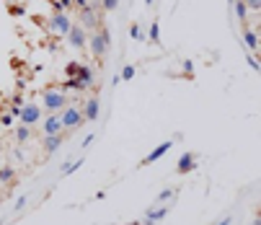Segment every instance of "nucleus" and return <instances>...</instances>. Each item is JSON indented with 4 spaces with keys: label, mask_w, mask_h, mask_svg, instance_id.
<instances>
[{
    "label": "nucleus",
    "mask_w": 261,
    "mask_h": 225,
    "mask_svg": "<svg viewBox=\"0 0 261 225\" xmlns=\"http://www.w3.org/2000/svg\"><path fill=\"white\" fill-rule=\"evenodd\" d=\"M88 47H91V55H93L96 60H103V57H106V52H109V47H111V34H109L106 26H98L96 31L88 34Z\"/></svg>",
    "instance_id": "f257e3e1"
},
{
    "label": "nucleus",
    "mask_w": 261,
    "mask_h": 225,
    "mask_svg": "<svg viewBox=\"0 0 261 225\" xmlns=\"http://www.w3.org/2000/svg\"><path fill=\"white\" fill-rule=\"evenodd\" d=\"M70 104V98L65 96L62 88H44L42 91V109L49 114H60V111Z\"/></svg>",
    "instance_id": "f03ea898"
},
{
    "label": "nucleus",
    "mask_w": 261,
    "mask_h": 225,
    "mask_svg": "<svg viewBox=\"0 0 261 225\" xmlns=\"http://www.w3.org/2000/svg\"><path fill=\"white\" fill-rule=\"evenodd\" d=\"M60 119H62L65 132H75V130H81V127L86 124L83 111H81V106H75V104H67V106L60 111Z\"/></svg>",
    "instance_id": "7ed1b4c3"
},
{
    "label": "nucleus",
    "mask_w": 261,
    "mask_h": 225,
    "mask_svg": "<svg viewBox=\"0 0 261 225\" xmlns=\"http://www.w3.org/2000/svg\"><path fill=\"white\" fill-rule=\"evenodd\" d=\"M42 111H44L42 104H23L21 111H18V119H21V124H26V127L34 130V124L42 122Z\"/></svg>",
    "instance_id": "20e7f679"
},
{
    "label": "nucleus",
    "mask_w": 261,
    "mask_h": 225,
    "mask_svg": "<svg viewBox=\"0 0 261 225\" xmlns=\"http://www.w3.org/2000/svg\"><path fill=\"white\" fill-rule=\"evenodd\" d=\"M67 42H70V47H75V49H83L86 44H88V31L75 21L70 26V31H67Z\"/></svg>",
    "instance_id": "39448f33"
},
{
    "label": "nucleus",
    "mask_w": 261,
    "mask_h": 225,
    "mask_svg": "<svg viewBox=\"0 0 261 225\" xmlns=\"http://www.w3.org/2000/svg\"><path fill=\"white\" fill-rule=\"evenodd\" d=\"M78 23H81L86 31H96V29L101 26V21H98V16H96V8H93V6H86V8H81Z\"/></svg>",
    "instance_id": "423d86ee"
},
{
    "label": "nucleus",
    "mask_w": 261,
    "mask_h": 225,
    "mask_svg": "<svg viewBox=\"0 0 261 225\" xmlns=\"http://www.w3.org/2000/svg\"><path fill=\"white\" fill-rule=\"evenodd\" d=\"M70 26H72V21L67 18V13H52V18H49V31H52V34L67 36Z\"/></svg>",
    "instance_id": "0eeeda50"
},
{
    "label": "nucleus",
    "mask_w": 261,
    "mask_h": 225,
    "mask_svg": "<svg viewBox=\"0 0 261 225\" xmlns=\"http://www.w3.org/2000/svg\"><path fill=\"white\" fill-rule=\"evenodd\" d=\"M81 111H83V119H86V122H96L98 114H101V101H98V96L83 101V104H81Z\"/></svg>",
    "instance_id": "6e6552de"
},
{
    "label": "nucleus",
    "mask_w": 261,
    "mask_h": 225,
    "mask_svg": "<svg viewBox=\"0 0 261 225\" xmlns=\"http://www.w3.org/2000/svg\"><path fill=\"white\" fill-rule=\"evenodd\" d=\"M42 132L44 135H65V127H62L60 114H47L42 119Z\"/></svg>",
    "instance_id": "1a4fd4ad"
},
{
    "label": "nucleus",
    "mask_w": 261,
    "mask_h": 225,
    "mask_svg": "<svg viewBox=\"0 0 261 225\" xmlns=\"http://www.w3.org/2000/svg\"><path fill=\"white\" fill-rule=\"evenodd\" d=\"M171 147H173V142H171V140H166V142H161L158 147H153V150H150V153H147V156L142 158V163H140V166H150V163H155V161H161V158H163V156L168 153V150H171Z\"/></svg>",
    "instance_id": "9d476101"
},
{
    "label": "nucleus",
    "mask_w": 261,
    "mask_h": 225,
    "mask_svg": "<svg viewBox=\"0 0 261 225\" xmlns=\"http://www.w3.org/2000/svg\"><path fill=\"white\" fill-rule=\"evenodd\" d=\"M194 168H197V153H192V150H189V153H184V156L178 158V163H176V173L184 176V173H192Z\"/></svg>",
    "instance_id": "9b49d317"
},
{
    "label": "nucleus",
    "mask_w": 261,
    "mask_h": 225,
    "mask_svg": "<svg viewBox=\"0 0 261 225\" xmlns=\"http://www.w3.org/2000/svg\"><path fill=\"white\" fill-rule=\"evenodd\" d=\"M65 142V135H44V140H42V150L47 156H52V153H57L60 150V145Z\"/></svg>",
    "instance_id": "f8f14e48"
},
{
    "label": "nucleus",
    "mask_w": 261,
    "mask_h": 225,
    "mask_svg": "<svg viewBox=\"0 0 261 225\" xmlns=\"http://www.w3.org/2000/svg\"><path fill=\"white\" fill-rule=\"evenodd\" d=\"M166 215H168V207H161V210H158V207H150V210L145 212V220H142L140 225H153V222H161Z\"/></svg>",
    "instance_id": "ddd939ff"
},
{
    "label": "nucleus",
    "mask_w": 261,
    "mask_h": 225,
    "mask_svg": "<svg viewBox=\"0 0 261 225\" xmlns=\"http://www.w3.org/2000/svg\"><path fill=\"white\" fill-rule=\"evenodd\" d=\"M16 181V168L13 166H0V186H8Z\"/></svg>",
    "instance_id": "4468645a"
},
{
    "label": "nucleus",
    "mask_w": 261,
    "mask_h": 225,
    "mask_svg": "<svg viewBox=\"0 0 261 225\" xmlns=\"http://www.w3.org/2000/svg\"><path fill=\"white\" fill-rule=\"evenodd\" d=\"M243 42H246V47L251 49V55H256V49H258V36H256L253 29H246V31H243Z\"/></svg>",
    "instance_id": "2eb2a0df"
},
{
    "label": "nucleus",
    "mask_w": 261,
    "mask_h": 225,
    "mask_svg": "<svg viewBox=\"0 0 261 225\" xmlns=\"http://www.w3.org/2000/svg\"><path fill=\"white\" fill-rule=\"evenodd\" d=\"M75 78L88 88L91 83H93V72H91V67H83V65H78V72H75Z\"/></svg>",
    "instance_id": "dca6fc26"
},
{
    "label": "nucleus",
    "mask_w": 261,
    "mask_h": 225,
    "mask_svg": "<svg viewBox=\"0 0 261 225\" xmlns=\"http://www.w3.org/2000/svg\"><path fill=\"white\" fill-rule=\"evenodd\" d=\"M13 137H16V142H18V145H23V142L31 137V127H26V124H18V127H16V132H13Z\"/></svg>",
    "instance_id": "f3484780"
},
{
    "label": "nucleus",
    "mask_w": 261,
    "mask_h": 225,
    "mask_svg": "<svg viewBox=\"0 0 261 225\" xmlns=\"http://www.w3.org/2000/svg\"><path fill=\"white\" fill-rule=\"evenodd\" d=\"M129 36H132L135 42H147V34H145V29L140 23H132L129 26Z\"/></svg>",
    "instance_id": "a211bd4d"
},
{
    "label": "nucleus",
    "mask_w": 261,
    "mask_h": 225,
    "mask_svg": "<svg viewBox=\"0 0 261 225\" xmlns=\"http://www.w3.org/2000/svg\"><path fill=\"white\" fill-rule=\"evenodd\" d=\"M147 42H153V44L161 42V26H158V21L150 23V34H147Z\"/></svg>",
    "instance_id": "6ab92c4d"
},
{
    "label": "nucleus",
    "mask_w": 261,
    "mask_h": 225,
    "mask_svg": "<svg viewBox=\"0 0 261 225\" xmlns=\"http://www.w3.org/2000/svg\"><path fill=\"white\" fill-rule=\"evenodd\" d=\"M81 166H83V158H81V161H75V163H70V161H67V163H62V168H60V173H62V176H70L72 171H78Z\"/></svg>",
    "instance_id": "aec40b11"
},
{
    "label": "nucleus",
    "mask_w": 261,
    "mask_h": 225,
    "mask_svg": "<svg viewBox=\"0 0 261 225\" xmlns=\"http://www.w3.org/2000/svg\"><path fill=\"white\" fill-rule=\"evenodd\" d=\"M101 8H103V13H114L119 8V0H101Z\"/></svg>",
    "instance_id": "412c9836"
},
{
    "label": "nucleus",
    "mask_w": 261,
    "mask_h": 225,
    "mask_svg": "<svg viewBox=\"0 0 261 225\" xmlns=\"http://www.w3.org/2000/svg\"><path fill=\"white\" fill-rule=\"evenodd\" d=\"M236 13H238V18H241V21H246V13H248V8H246V3H243V0H236Z\"/></svg>",
    "instance_id": "4be33fe9"
},
{
    "label": "nucleus",
    "mask_w": 261,
    "mask_h": 225,
    "mask_svg": "<svg viewBox=\"0 0 261 225\" xmlns=\"http://www.w3.org/2000/svg\"><path fill=\"white\" fill-rule=\"evenodd\" d=\"M119 78H122V81H132V78H135V67H132V65H124Z\"/></svg>",
    "instance_id": "5701e85b"
},
{
    "label": "nucleus",
    "mask_w": 261,
    "mask_h": 225,
    "mask_svg": "<svg viewBox=\"0 0 261 225\" xmlns=\"http://www.w3.org/2000/svg\"><path fill=\"white\" fill-rule=\"evenodd\" d=\"M13 119H16V117L11 114V111H6V114L0 117V124H3V127H11V124H13Z\"/></svg>",
    "instance_id": "b1692460"
},
{
    "label": "nucleus",
    "mask_w": 261,
    "mask_h": 225,
    "mask_svg": "<svg viewBox=\"0 0 261 225\" xmlns=\"http://www.w3.org/2000/svg\"><path fill=\"white\" fill-rule=\"evenodd\" d=\"M248 11H261V0H243Z\"/></svg>",
    "instance_id": "393cba45"
},
{
    "label": "nucleus",
    "mask_w": 261,
    "mask_h": 225,
    "mask_svg": "<svg viewBox=\"0 0 261 225\" xmlns=\"http://www.w3.org/2000/svg\"><path fill=\"white\" fill-rule=\"evenodd\" d=\"M176 194V189H163L161 194H158V202H166V199H171Z\"/></svg>",
    "instance_id": "a878e982"
},
{
    "label": "nucleus",
    "mask_w": 261,
    "mask_h": 225,
    "mask_svg": "<svg viewBox=\"0 0 261 225\" xmlns=\"http://www.w3.org/2000/svg\"><path fill=\"white\" fill-rule=\"evenodd\" d=\"M26 199H29V194H21V197L16 199V207H13V210H16V212H21V210H23V205H26Z\"/></svg>",
    "instance_id": "bb28decb"
},
{
    "label": "nucleus",
    "mask_w": 261,
    "mask_h": 225,
    "mask_svg": "<svg viewBox=\"0 0 261 225\" xmlns=\"http://www.w3.org/2000/svg\"><path fill=\"white\" fill-rule=\"evenodd\" d=\"M65 72H67V75H70V78H72V75H75V72H78V62H70V65L65 67Z\"/></svg>",
    "instance_id": "cd10ccee"
},
{
    "label": "nucleus",
    "mask_w": 261,
    "mask_h": 225,
    "mask_svg": "<svg viewBox=\"0 0 261 225\" xmlns=\"http://www.w3.org/2000/svg\"><path fill=\"white\" fill-rule=\"evenodd\" d=\"M192 70H194L192 60H184V72H186V75H192Z\"/></svg>",
    "instance_id": "c85d7f7f"
},
{
    "label": "nucleus",
    "mask_w": 261,
    "mask_h": 225,
    "mask_svg": "<svg viewBox=\"0 0 261 225\" xmlns=\"http://www.w3.org/2000/svg\"><path fill=\"white\" fill-rule=\"evenodd\" d=\"M248 65H251V70H258V62H256V57H253V55L248 57Z\"/></svg>",
    "instance_id": "c756f323"
},
{
    "label": "nucleus",
    "mask_w": 261,
    "mask_h": 225,
    "mask_svg": "<svg viewBox=\"0 0 261 225\" xmlns=\"http://www.w3.org/2000/svg\"><path fill=\"white\" fill-rule=\"evenodd\" d=\"M230 222H233V217L228 215V217H222V220H220V222H215V225H230Z\"/></svg>",
    "instance_id": "7c9ffc66"
},
{
    "label": "nucleus",
    "mask_w": 261,
    "mask_h": 225,
    "mask_svg": "<svg viewBox=\"0 0 261 225\" xmlns=\"http://www.w3.org/2000/svg\"><path fill=\"white\" fill-rule=\"evenodd\" d=\"M93 137H96V135H88V137H86V140H83V147H88V145H91V142H93Z\"/></svg>",
    "instance_id": "2f4dec72"
},
{
    "label": "nucleus",
    "mask_w": 261,
    "mask_h": 225,
    "mask_svg": "<svg viewBox=\"0 0 261 225\" xmlns=\"http://www.w3.org/2000/svg\"><path fill=\"white\" fill-rule=\"evenodd\" d=\"M251 225H261V217H258V215H256V217H253V220H251Z\"/></svg>",
    "instance_id": "473e14b6"
},
{
    "label": "nucleus",
    "mask_w": 261,
    "mask_h": 225,
    "mask_svg": "<svg viewBox=\"0 0 261 225\" xmlns=\"http://www.w3.org/2000/svg\"><path fill=\"white\" fill-rule=\"evenodd\" d=\"M145 3H147V6H150V3H153V0H145Z\"/></svg>",
    "instance_id": "72a5a7b5"
}]
</instances>
